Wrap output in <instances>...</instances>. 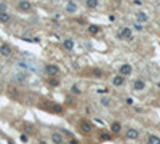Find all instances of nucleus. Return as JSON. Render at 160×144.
I'll return each mask as SVG.
<instances>
[{"mask_svg":"<svg viewBox=\"0 0 160 144\" xmlns=\"http://www.w3.org/2000/svg\"><path fill=\"white\" fill-rule=\"evenodd\" d=\"M45 74L50 75V77H56V75L59 74V67L56 66V64H46L45 66Z\"/></svg>","mask_w":160,"mask_h":144,"instance_id":"1","label":"nucleus"},{"mask_svg":"<svg viewBox=\"0 0 160 144\" xmlns=\"http://www.w3.org/2000/svg\"><path fill=\"white\" fill-rule=\"evenodd\" d=\"M79 130H80L83 134H90V133H91V130H93V127H91V123H90V122L82 120V122L79 123Z\"/></svg>","mask_w":160,"mask_h":144,"instance_id":"2","label":"nucleus"},{"mask_svg":"<svg viewBox=\"0 0 160 144\" xmlns=\"http://www.w3.org/2000/svg\"><path fill=\"white\" fill-rule=\"evenodd\" d=\"M119 38H125V40H133V34H131L130 27H123L119 32Z\"/></svg>","mask_w":160,"mask_h":144,"instance_id":"3","label":"nucleus"},{"mask_svg":"<svg viewBox=\"0 0 160 144\" xmlns=\"http://www.w3.org/2000/svg\"><path fill=\"white\" fill-rule=\"evenodd\" d=\"M120 75L122 77H128L131 72H133V67H131L130 64H123V66H120Z\"/></svg>","mask_w":160,"mask_h":144,"instance_id":"4","label":"nucleus"},{"mask_svg":"<svg viewBox=\"0 0 160 144\" xmlns=\"http://www.w3.org/2000/svg\"><path fill=\"white\" fill-rule=\"evenodd\" d=\"M125 136H127L128 139H135V141H136V139L139 138V131H138L136 128H128L127 133H125Z\"/></svg>","mask_w":160,"mask_h":144,"instance_id":"5","label":"nucleus"},{"mask_svg":"<svg viewBox=\"0 0 160 144\" xmlns=\"http://www.w3.org/2000/svg\"><path fill=\"white\" fill-rule=\"evenodd\" d=\"M0 55L5 56V58L11 56V46L6 45V43H2V45H0Z\"/></svg>","mask_w":160,"mask_h":144,"instance_id":"6","label":"nucleus"},{"mask_svg":"<svg viewBox=\"0 0 160 144\" xmlns=\"http://www.w3.org/2000/svg\"><path fill=\"white\" fill-rule=\"evenodd\" d=\"M18 10H21V11H31L32 3L31 2H19L18 3Z\"/></svg>","mask_w":160,"mask_h":144,"instance_id":"7","label":"nucleus"},{"mask_svg":"<svg viewBox=\"0 0 160 144\" xmlns=\"http://www.w3.org/2000/svg\"><path fill=\"white\" fill-rule=\"evenodd\" d=\"M51 141H53L54 144H64V138H63L61 133H53V134H51Z\"/></svg>","mask_w":160,"mask_h":144,"instance_id":"8","label":"nucleus"},{"mask_svg":"<svg viewBox=\"0 0 160 144\" xmlns=\"http://www.w3.org/2000/svg\"><path fill=\"white\" fill-rule=\"evenodd\" d=\"M133 88H135L136 91H143V90L146 88V83H144L143 80H139V79H138V80H135V82H133Z\"/></svg>","mask_w":160,"mask_h":144,"instance_id":"9","label":"nucleus"},{"mask_svg":"<svg viewBox=\"0 0 160 144\" xmlns=\"http://www.w3.org/2000/svg\"><path fill=\"white\" fill-rule=\"evenodd\" d=\"M146 144H160V138L157 134H149L146 139Z\"/></svg>","mask_w":160,"mask_h":144,"instance_id":"10","label":"nucleus"},{"mask_svg":"<svg viewBox=\"0 0 160 144\" xmlns=\"http://www.w3.org/2000/svg\"><path fill=\"white\" fill-rule=\"evenodd\" d=\"M112 83H114L115 86H122V85L125 83V77H122V75L119 74V75H115L114 79H112Z\"/></svg>","mask_w":160,"mask_h":144,"instance_id":"11","label":"nucleus"},{"mask_svg":"<svg viewBox=\"0 0 160 144\" xmlns=\"http://www.w3.org/2000/svg\"><path fill=\"white\" fill-rule=\"evenodd\" d=\"M63 45H64V48H66V50H67V51H72V48H74V40H72V38H64V42H63Z\"/></svg>","mask_w":160,"mask_h":144,"instance_id":"12","label":"nucleus"},{"mask_svg":"<svg viewBox=\"0 0 160 144\" xmlns=\"http://www.w3.org/2000/svg\"><path fill=\"white\" fill-rule=\"evenodd\" d=\"M66 11L67 13H75L77 11V3L75 2H67V5H66Z\"/></svg>","mask_w":160,"mask_h":144,"instance_id":"13","label":"nucleus"},{"mask_svg":"<svg viewBox=\"0 0 160 144\" xmlns=\"http://www.w3.org/2000/svg\"><path fill=\"white\" fill-rule=\"evenodd\" d=\"M88 32H90L91 35H96V34L101 32V27L96 26V24H90V26H88Z\"/></svg>","mask_w":160,"mask_h":144,"instance_id":"14","label":"nucleus"},{"mask_svg":"<svg viewBox=\"0 0 160 144\" xmlns=\"http://www.w3.org/2000/svg\"><path fill=\"white\" fill-rule=\"evenodd\" d=\"M136 19H138L139 23H146V21H149V16L144 11H138L136 13Z\"/></svg>","mask_w":160,"mask_h":144,"instance_id":"15","label":"nucleus"},{"mask_svg":"<svg viewBox=\"0 0 160 144\" xmlns=\"http://www.w3.org/2000/svg\"><path fill=\"white\" fill-rule=\"evenodd\" d=\"M11 21V16L10 15H8V11L6 13H0V23H10Z\"/></svg>","mask_w":160,"mask_h":144,"instance_id":"16","label":"nucleus"},{"mask_svg":"<svg viewBox=\"0 0 160 144\" xmlns=\"http://www.w3.org/2000/svg\"><path fill=\"white\" fill-rule=\"evenodd\" d=\"M110 130H112V133H120V130H122V125L119 123V122H114L110 125Z\"/></svg>","mask_w":160,"mask_h":144,"instance_id":"17","label":"nucleus"},{"mask_svg":"<svg viewBox=\"0 0 160 144\" xmlns=\"http://www.w3.org/2000/svg\"><path fill=\"white\" fill-rule=\"evenodd\" d=\"M98 0H87V2H85V5L88 7V8H98Z\"/></svg>","mask_w":160,"mask_h":144,"instance_id":"18","label":"nucleus"},{"mask_svg":"<svg viewBox=\"0 0 160 144\" xmlns=\"http://www.w3.org/2000/svg\"><path fill=\"white\" fill-rule=\"evenodd\" d=\"M6 10H8L6 3H0V13H6Z\"/></svg>","mask_w":160,"mask_h":144,"instance_id":"19","label":"nucleus"},{"mask_svg":"<svg viewBox=\"0 0 160 144\" xmlns=\"http://www.w3.org/2000/svg\"><path fill=\"white\" fill-rule=\"evenodd\" d=\"M71 91H72L74 94H80V93H82V91H80V88H79V86H75V85L71 88Z\"/></svg>","mask_w":160,"mask_h":144,"instance_id":"20","label":"nucleus"},{"mask_svg":"<svg viewBox=\"0 0 160 144\" xmlns=\"http://www.w3.org/2000/svg\"><path fill=\"white\" fill-rule=\"evenodd\" d=\"M101 104H102V106H106V107H107V106H110V101H109L107 98H104V99L101 101Z\"/></svg>","mask_w":160,"mask_h":144,"instance_id":"21","label":"nucleus"},{"mask_svg":"<svg viewBox=\"0 0 160 144\" xmlns=\"http://www.w3.org/2000/svg\"><path fill=\"white\" fill-rule=\"evenodd\" d=\"M50 85H53V86H58V85H59V80H50Z\"/></svg>","mask_w":160,"mask_h":144,"instance_id":"22","label":"nucleus"},{"mask_svg":"<svg viewBox=\"0 0 160 144\" xmlns=\"http://www.w3.org/2000/svg\"><path fill=\"white\" fill-rule=\"evenodd\" d=\"M93 74L98 75V77H101V71H99V69H95V71H93Z\"/></svg>","mask_w":160,"mask_h":144,"instance_id":"23","label":"nucleus"},{"mask_svg":"<svg viewBox=\"0 0 160 144\" xmlns=\"http://www.w3.org/2000/svg\"><path fill=\"white\" fill-rule=\"evenodd\" d=\"M135 27H136V31H143V26H141V24H136Z\"/></svg>","mask_w":160,"mask_h":144,"instance_id":"24","label":"nucleus"},{"mask_svg":"<svg viewBox=\"0 0 160 144\" xmlns=\"http://www.w3.org/2000/svg\"><path fill=\"white\" fill-rule=\"evenodd\" d=\"M21 141H24V142L27 141V136H26V134H21Z\"/></svg>","mask_w":160,"mask_h":144,"instance_id":"25","label":"nucleus"},{"mask_svg":"<svg viewBox=\"0 0 160 144\" xmlns=\"http://www.w3.org/2000/svg\"><path fill=\"white\" fill-rule=\"evenodd\" d=\"M133 3H135V5H143V2H141V0H135Z\"/></svg>","mask_w":160,"mask_h":144,"instance_id":"26","label":"nucleus"},{"mask_svg":"<svg viewBox=\"0 0 160 144\" xmlns=\"http://www.w3.org/2000/svg\"><path fill=\"white\" fill-rule=\"evenodd\" d=\"M69 144H79V141L77 139H71V142Z\"/></svg>","mask_w":160,"mask_h":144,"instance_id":"27","label":"nucleus"},{"mask_svg":"<svg viewBox=\"0 0 160 144\" xmlns=\"http://www.w3.org/2000/svg\"><path fill=\"white\" fill-rule=\"evenodd\" d=\"M37 144H48V142H46V141H43V139H42V141H39V142H37Z\"/></svg>","mask_w":160,"mask_h":144,"instance_id":"28","label":"nucleus"}]
</instances>
